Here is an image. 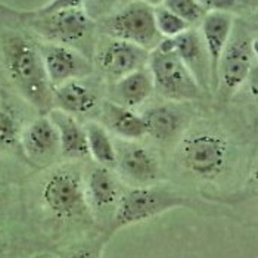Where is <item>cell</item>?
Wrapping results in <instances>:
<instances>
[{"label": "cell", "mask_w": 258, "mask_h": 258, "mask_svg": "<svg viewBox=\"0 0 258 258\" xmlns=\"http://www.w3.org/2000/svg\"><path fill=\"white\" fill-rule=\"evenodd\" d=\"M252 24H254V27L258 30V12L254 15V18H252Z\"/></svg>", "instance_id": "d6a6232c"}, {"label": "cell", "mask_w": 258, "mask_h": 258, "mask_svg": "<svg viewBox=\"0 0 258 258\" xmlns=\"http://www.w3.org/2000/svg\"><path fill=\"white\" fill-rule=\"evenodd\" d=\"M83 2H84V11L95 21L98 17L105 15L117 0H83Z\"/></svg>", "instance_id": "4316f807"}, {"label": "cell", "mask_w": 258, "mask_h": 258, "mask_svg": "<svg viewBox=\"0 0 258 258\" xmlns=\"http://www.w3.org/2000/svg\"><path fill=\"white\" fill-rule=\"evenodd\" d=\"M146 136L158 143L179 142L184 135L186 115L174 105H157L146 109L143 114Z\"/></svg>", "instance_id": "5bb4252c"}, {"label": "cell", "mask_w": 258, "mask_h": 258, "mask_svg": "<svg viewBox=\"0 0 258 258\" xmlns=\"http://www.w3.org/2000/svg\"><path fill=\"white\" fill-rule=\"evenodd\" d=\"M155 92L152 74L148 67L140 68L125 77L117 80L111 86V102L124 108L136 109L142 106Z\"/></svg>", "instance_id": "e0dca14e"}, {"label": "cell", "mask_w": 258, "mask_h": 258, "mask_svg": "<svg viewBox=\"0 0 258 258\" xmlns=\"http://www.w3.org/2000/svg\"><path fill=\"white\" fill-rule=\"evenodd\" d=\"M103 34L125 40L151 52L161 43V34L155 25L154 8L138 0H130L115 14L103 20Z\"/></svg>", "instance_id": "8992f818"}, {"label": "cell", "mask_w": 258, "mask_h": 258, "mask_svg": "<svg viewBox=\"0 0 258 258\" xmlns=\"http://www.w3.org/2000/svg\"><path fill=\"white\" fill-rule=\"evenodd\" d=\"M71 9H84L83 0H49L44 6L39 8L37 11H33L34 15H49L62 11H71Z\"/></svg>", "instance_id": "d4e9b609"}, {"label": "cell", "mask_w": 258, "mask_h": 258, "mask_svg": "<svg viewBox=\"0 0 258 258\" xmlns=\"http://www.w3.org/2000/svg\"><path fill=\"white\" fill-rule=\"evenodd\" d=\"M204 8L211 12V11H216V12H226V14H232L235 11H238L240 8H243L248 0H199Z\"/></svg>", "instance_id": "484cf974"}, {"label": "cell", "mask_w": 258, "mask_h": 258, "mask_svg": "<svg viewBox=\"0 0 258 258\" xmlns=\"http://www.w3.org/2000/svg\"><path fill=\"white\" fill-rule=\"evenodd\" d=\"M254 181H255V184H257V190H258V168H257V171H255V176H254Z\"/></svg>", "instance_id": "836d02e7"}, {"label": "cell", "mask_w": 258, "mask_h": 258, "mask_svg": "<svg viewBox=\"0 0 258 258\" xmlns=\"http://www.w3.org/2000/svg\"><path fill=\"white\" fill-rule=\"evenodd\" d=\"M117 159L115 167L118 173L130 183L139 186L155 184L161 176V165L152 151L138 142L121 140L115 145Z\"/></svg>", "instance_id": "8fae6325"}, {"label": "cell", "mask_w": 258, "mask_h": 258, "mask_svg": "<svg viewBox=\"0 0 258 258\" xmlns=\"http://www.w3.org/2000/svg\"><path fill=\"white\" fill-rule=\"evenodd\" d=\"M28 25L47 43L71 46L79 43L90 33L93 20L84 9L62 11L49 15L27 14Z\"/></svg>", "instance_id": "52a82bcc"}, {"label": "cell", "mask_w": 258, "mask_h": 258, "mask_svg": "<svg viewBox=\"0 0 258 258\" xmlns=\"http://www.w3.org/2000/svg\"><path fill=\"white\" fill-rule=\"evenodd\" d=\"M102 125L117 135L121 140L138 142L146 136V125L142 114L135 109L124 108L111 100H105L100 105Z\"/></svg>", "instance_id": "ac0fdd59"}, {"label": "cell", "mask_w": 258, "mask_h": 258, "mask_svg": "<svg viewBox=\"0 0 258 258\" xmlns=\"http://www.w3.org/2000/svg\"><path fill=\"white\" fill-rule=\"evenodd\" d=\"M40 198L44 208L59 220L80 219L90 210L86 181L74 167L52 170L41 183Z\"/></svg>", "instance_id": "5b68a950"}, {"label": "cell", "mask_w": 258, "mask_h": 258, "mask_svg": "<svg viewBox=\"0 0 258 258\" xmlns=\"http://www.w3.org/2000/svg\"><path fill=\"white\" fill-rule=\"evenodd\" d=\"M39 50L53 89L73 80H83L92 73L90 60L71 46L44 41L39 44Z\"/></svg>", "instance_id": "9c48e42d"}, {"label": "cell", "mask_w": 258, "mask_h": 258, "mask_svg": "<svg viewBox=\"0 0 258 258\" xmlns=\"http://www.w3.org/2000/svg\"><path fill=\"white\" fill-rule=\"evenodd\" d=\"M245 84H246L248 92L252 96V99H255L258 102V62H254V65L251 68V73H249Z\"/></svg>", "instance_id": "83f0119b"}, {"label": "cell", "mask_w": 258, "mask_h": 258, "mask_svg": "<svg viewBox=\"0 0 258 258\" xmlns=\"http://www.w3.org/2000/svg\"><path fill=\"white\" fill-rule=\"evenodd\" d=\"M254 65V55L251 50V39L243 34H232L221 59L217 73V89L226 95H233L246 83V79Z\"/></svg>", "instance_id": "30bf717a"}, {"label": "cell", "mask_w": 258, "mask_h": 258, "mask_svg": "<svg viewBox=\"0 0 258 258\" xmlns=\"http://www.w3.org/2000/svg\"><path fill=\"white\" fill-rule=\"evenodd\" d=\"M154 17H155V25L162 39H174L189 28H192L184 20H181L179 15L167 9L165 6H157L154 8Z\"/></svg>", "instance_id": "7402d4cb"}, {"label": "cell", "mask_w": 258, "mask_h": 258, "mask_svg": "<svg viewBox=\"0 0 258 258\" xmlns=\"http://www.w3.org/2000/svg\"><path fill=\"white\" fill-rule=\"evenodd\" d=\"M53 103L56 109L67 114L84 117L93 114L99 108V98L83 80H73L53 89Z\"/></svg>", "instance_id": "2e32d148"}, {"label": "cell", "mask_w": 258, "mask_h": 258, "mask_svg": "<svg viewBox=\"0 0 258 258\" xmlns=\"http://www.w3.org/2000/svg\"><path fill=\"white\" fill-rule=\"evenodd\" d=\"M148 68L152 74L155 92L171 102H190L202 98V87L180 59L173 39H162L149 52Z\"/></svg>", "instance_id": "3957f363"}, {"label": "cell", "mask_w": 258, "mask_h": 258, "mask_svg": "<svg viewBox=\"0 0 258 258\" xmlns=\"http://www.w3.org/2000/svg\"><path fill=\"white\" fill-rule=\"evenodd\" d=\"M2 59L18 93L40 115H47L55 108L53 87L47 79L39 44L18 33L6 34L2 40Z\"/></svg>", "instance_id": "6da1fadb"}, {"label": "cell", "mask_w": 258, "mask_h": 258, "mask_svg": "<svg viewBox=\"0 0 258 258\" xmlns=\"http://www.w3.org/2000/svg\"><path fill=\"white\" fill-rule=\"evenodd\" d=\"M84 128L87 136L89 157L95 159L98 165L108 168L115 167L117 149L109 132L98 121H89Z\"/></svg>", "instance_id": "44dd1931"}, {"label": "cell", "mask_w": 258, "mask_h": 258, "mask_svg": "<svg viewBox=\"0 0 258 258\" xmlns=\"http://www.w3.org/2000/svg\"><path fill=\"white\" fill-rule=\"evenodd\" d=\"M162 6L179 15L190 27L195 24H201V21L204 20L208 12L199 0H164Z\"/></svg>", "instance_id": "cb8c5ba5"}, {"label": "cell", "mask_w": 258, "mask_h": 258, "mask_svg": "<svg viewBox=\"0 0 258 258\" xmlns=\"http://www.w3.org/2000/svg\"><path fill=\"white\" fill-rule=\"evenodd\" d=\"M49 118L55 124L59 138L60 155L67 159H84L89 157L86 128L77 117L53 108Z\"/></svg>", "instance_id": "d6986e66"}, {"label": "cell", "mask_w": 258, "mask_h": 258, "mask_svg": "<svg viewBox=\"0 0 258 258\" xmlns=\"http://www.w3.org/2000/svg\"><path fill=\"white\" fill-rule=\"evenodd\" d=\"M3 248H5V238H3V233H2V230H0V255H2V252H3Z\"/></svg>", "instance_id": "1f68e13d"}, {"label": "cell", "mask_w": 258, "mask_h": 258, "mask_svg": "<svg viewBox=\"0 0 258 258\" xmlns=\"http://www.w3.org/2000/svg\"><path fill=\"white\" fill-rule=\"evenodd\" d=\"M86 195L90 208L106 211L111 208L115 210L122 192L114 171L108 167L96 165L86 180Z\"/></svg>", "instance_id": "ffe728a7"}, {"label": "cell", "mask_w": 258, "mask_h": 258, "mask_svg": "<svg viewBox=\"0 0 258 258\" xmlns=\"http://www.w3.org/2000/svg\"><path fill=\"white\" fill-rule=\"evenodd\" d=\"M20 121L17 115L6 106H0V151H8L20 145Z\"/></svg>", "instance_id": "603a6c76"}, {"label": "cell", "mask_w": 258, "mask_h": 258, "mask_svg": "<svg viewBox=\"0 0 258 258\" xmlns=\"http://www.w3.org/2000/svg\"><path fill=\"white\" fill-rule=\"evenodd\" d=\"M229 158V142L216 130L198 128L184 133L179 140L177 159L180 165L198 179H217L224 173Z\"/></svg>", "instance_id": "7a4b0ae2"}, {"label": "cell", "mask_w": 258, "mask_h": 258, "mask_svg": "<svg viewBox=\"0 0 258 258\" xmlns=\"http://www.w3.org/2000/svg\"><path fill=\"white\" fill-rule=\"evenodd\" d=\"M181 207H192V201L173 189L157 184L133 187L119 198L114 210L111 230L115 232Z\"/></svg>", "instance_id": "277c9868"}, {"label": "cell", "mask_w": 258, "mask_h": 258, "mask_svg": "<svg viewBox=\"0 0 258 258\" xmlns=\"http://www.w3.org/2000/svg\"><path fill=\"white\" fill-rule=\"evenodd\" d=\"M138 2H142V3H146L152 8H157V6H161L164 3V0H138Z\"/></svg>", "instance_id": "4dcf8cb0"}, {"label": "cell", "mask_w": 258, "mask_h": 258, "mask_svg": "<svg viewBox=\"0 0 258 258\" xmlns=\"http://www.w3.org/2000/svg\"><path fill=\"white\" fill-rule=\"evenodd\" d=\"M251 50L254 58H258V36L255 39H251Z\"/></svg>", "instance_id": "f546056e"}, {"label": "cell", "mask_w": 258, "mask_h": 258, "mask_svg": "<svg viewBox=\"0 0 258 258\" xmlns=\"http://www.w3.org/2000/svg\"><path fill=\"white\" fill-rule=\"evenodd\" d=\"M173 41L180 59L192 73L202 90L208 89L211 86V63L199 30L189 28L183 34L174 37Z\"/></svg>", "instance_id": "9a60e30c"}, {"label": "cell", "mask_w": 258, "mask_h": 258, "mask_svg": "<svg viewBox=\"0 0 258 258\" xmlns=\"http://www.w3.org/2000/svg\"><path fill=\"white\" fill-rule=\"evenodd\" d=\"M235 30V18L226 12H207L201 21V37L204 40L205 49L211 63V86L217 89V73L221 55L229 43Z\"/></svg>", "instance_id": "4fadbf2b"}, {"label": "cell", "mask_w": 258, "mask_h": 258, "mask_svg": "<svg viewBox=\"0 0 258 258\" xmlns=\"http://www.w3.org/2000/svg\"><path fill=\"white\" fill-rule=\"evenodd\" d=\"M20 146L25 157L33 164H50L60 154L58 130L49 115H40L33 119L21 132Z\"/></svg>", "instance_id": "7c38bea8"}, {"label": "cell", "mask_w": 258, "mask_h": 258, "mask_svg": "<svg viewBox=\"0 0 258 258\" xmlns=\"http://www.w3.org/2000/svg\"><path fill=\"white\" fill-rule=\"evenodd\" d=\"M67 258H100V251L93 246H86V248H79L68 254Z\"/></svg>", "instance_id": "f1b7e54d"}, {"label": "cell", "mask_w": 258, "mask_h": 258, "mask_svg": "<svg viewBox=\"0 0 258 258\" xmlns=\"http://www.w3.org/2000/svg\"><path fill=\"white\" fill-rule=\"evenodd\" d=\"M149 52L125 40L105 36L96 50V65L99 71L112 83L148 67Z\"/></svg>", "instance_id": "ba28073f"}]
</instances>
